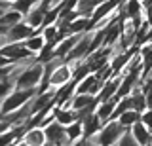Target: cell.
Wrapping results in <instances>:
<instances>
[{"mask_svg":"<svg viewBox=\"0 0 152 146\" xmlns=\"http://www.w3.org/2000/svg\"><path fill=\"white\" fill-rule=\"evenodd\" d=\"M126 129L127 127L122 125L118 118H112V120L104 121L103 127L95 135L89 137L91 146H114V144H118V140H120V137Z\"/></svg>","mask_w":152,"mask_h":146,"instance_id":"6da1fadb","label":"cell"},{"mask_svg":"<svg viewBox=\"0 0 152 146\" xmlns=\"http://www.w3.org/2000/svg\"><path fill=\"white\" fill-rule=\"evenodd\" d=\"M42 78H44V63L34 61L31 65H23L13 76L15 87L28 89V87H40Z\"/></svg>","mask_w":152,"mask_h":146,"instance_id":"7a4b0ae2","label":"cell"},{"mask_svg":"<svg viewBox=\"0 0 152 146\" xmlns=\"http://www.w3.org/2000/svg\"><path fill=\"white\" fill-rule=\"evenodd\" d=\"M38 91H40V87H28V89L15 87L2 102H0V114L8 116V114H12V112H15L17 108H21L23 105H27L28 101H32V99L38 95Z\"/></svg>","mask_w":152,"mask_h":146,"instance_id":"3957f363","label":"cell"},{"mask_svg":"<svg viewBox=\"0 0 152 146\" xmlns=\"http://www.w3.org/2000/svg\"><path fill=\"white\" fill-rule=\"evenodd\" d=\"M46 131V144L48 146H66L69 142V137H66L65 125H61L57 120H51L50 123L44 125Z\"/></svg>","mask_w":152,"mask_h":146,"instance_id":"277c9868","label":"cell"},{"mask_svg":"<svg viewBox=\"0 0 152 146\" xmlns=\"http://www.w3.org/2000/svg\"><path fill=\"white\" fill-rule=\"evenodd\" d=\"M34 29H32L28 23L23 19V21H19L15 23L13 27H10L8 32L2 36V40H0V46H4V44H8V42H25L28 36H32L34 34Z\"/></svg>","mask_w":152,"mask_h":146,"instance_id":"5b68a950","label":"cell"},{"mask_svg":"<svg viewBox=\"0 0 152 146\" xmlns=\"http://www.w3.org/2000/svg\"><path fill=\"white\" fill-rule=\"evenodd\" d=\"M0 53L4 57H8L12 63H19V61H25V59H31V57H36L34 53H31L23 42H8V44L0 46Z\"/></svg>","mask_w":152,"mask_h":146,"instance_id":"8992f818","label":"cell"},{"mask_svg":"<svg viewBox=\"0 0 152 146\" xmlns=\"http://www.w3.org/2000/svg\"><path fill=\"white\" fill-rule=\"evenodd\" d=\"M74 76V68H72V65L70 63H66V61H63V63L59 65L55 70H53V74L50 76V80H48V84H50V87H61V86H65L66 82H70Z\"/></svg>","mask_w":152,"mask_h":146,"instance_id":"52a82bcc","label":"cell"},{"mask_svg":"<svg viewBox=\"0 0 152 146\" xmlns=\"http://www.w3.org/2000/svg\"><path fill=\"white\" fill-rule=\"evenodd\" d=\"M120 2L122 0H103V2H99L97 8H95L93 13H91V17H89V19H91V29L97 25L99 21H103L104 17L112 15V13L120 8Z\"/></svg>","mask_w":152,"mask_h":146,"instance_id":"ba28073f","label":"cell"},{"mask_svg":"<svg viewBox=\"0 0 152 146\" xmlns=\"http://www.w3.org/2000/svg\"><path fill=\"white\" fill-rule=\"evenodd\" d=\"M120 19H141L142 15V0H122L120 2Z\"/></svg>","mask_w":152,"mask_h":146,"instance_id":"9c48e42d","label":"cell"},{"mask_svg":"<svg viewBox=\"0 0 152 146\" xmlns=\"http://www.w3.org/2000/svg\"><path fill=\"white\" fill-rule=\"evenodd\" d=\"M19 144H27V146H44V144H46V131H44V127H40V125L28 127L25 133L21 135Z\"/></svg>","mask_w":152,"mask_h":146,"instance_id":"30bf717a","label":"cell"},{"mask_svg":"<svg viewBox=\"0 0 152 146\" xmlns=\"http://www.w3.org/2000/svg\"><path fill=\"white\" fill-rule=\"evenodd\" d=\"M84 34V32H82ZM82 34H66L61 42H57L55 48H53V55L55 57H61V59H66V55L72 51V48L76 46V42H78V38Z\"/></svg>","mask_w":152,"mask_h":146,"instance_id":"8fae6325","label":"cell"},{"mask_svg":"<svg viewBox=\"0 0 152 146\" xmlns=\"http://www.w3.org/2000/svg\"><path fill=\"white\" fill-rule=\"evenodd\" d=\"M116 105H118V99H116V97L107 99V101H97V105H95V114H97V116L103 120V123L114 118Z\"/></svg>","mask_w":152,"mask_h":146,"instance_id":"7c38bea8","label":"cell"},{"mask_svg":"<svg viewBox=\"0 0 152 146\" xmlns=\"http://www.w3.org/2000/svg\"><path fill=\"white\" fill-rule=\"evenodd\" d=\"M95 102H97V97L91 95V93H74L65 105L74 108V110H82V108L91 106V105H95Z\"/></svg>","mask_w":152,"mask_h":146,"instance_id":"4fadbf2b","label":"cell"},{"mask_svg":"<svg viewBox=\"0 0 152 146\" xmlns=\"http://www.w3.org/2000/svg\"><path fill=\"white\" fill-rule=\"evenodd\" d=\"M120 82H122V76H112L110 80H107V82L103 84L101 91L97 93V101H107V99H112L116 97L118 93V87H120Z\"/></svg>","mask_w":152,"mask_h":146,"instance_id":"5bb4252c","label":"cell"},{"mask_svg":"<svg viewBox=\"0 0 152 146\" xmlns=\"http://www.w3.org/2000/svg\"><path fill=\"white\" fill-rule=\"evenodd\" d=\"M131 133L135 135L137 139V144L139 146H146V144H152V129H148L142 121L139 120L137 123L131 125Z\"/></svg>","mask_w":152,"mask_h":146,"instance_id":"9a60e30c","label":"cell"},{"mask_svg":"<svg viewBox=\"0 0 152 146\" xmlns=\"http://www.w3.org/2000/svg\"><path fill=\"white\" fill-rule=\"evenodd\" d=\"M82 123H84V137H91L103 127V120L95 114V110H93L86 118H82Z\"/></svg>","mask_w":152,"mask_h":146,"instance_id":"2e32d148","label":"cell"},{"mask_svg":"<svg viewBox=\"0 0 152 146\" xmlns=\"http://www.w3.org/2000/svg\"><path fill=\"white\" fill-rule=\"evenodd\" d=\"M53 114H55V120L59 121L61 125H70L72 121H76L78 118H76V112H74V108H70V106H66V105H61V106H55V110H53Z\"/></svg>","mask_w":152,"mask_h":146,"instance_id":"e0dca14e","label":"cell"},{"mask_svg":"<svg viewBox=\"0 0 152 146\" xmlns=\"http://www.w3.org/2000/svg\"><path fill=\"white\" fill-rule=\"evenodd\" d=\"M25 44V48L31 51V53H34V55H38L42 49L46 48V38H44V34H42L40 31H36L32 36H28V38L23 42Z\"/></svg>","mask_w":152,"mask_h":146,"instance_id":"ac0fdd59","label":"cell"},{"mask_svg":"<svg viewBox=\"0 0 152 146\" xmlns=\"http://www.w3.org/2000/svg\"><path fill=\"white\" fill-rule=\"evenodd\" d=\"M65 131H66V137H69V142L76 144L84 137V123H82V120H76L70 125H66Z\"/></svg>","mask_w":152,"mask_h":146,"instance_id":"d6986e66","label":"cell"},{"mask_svg":"<svg viewBox=\"0 0 152 146\" xmlns=\"http://www.w3.org/2000/svg\"><path fill=\"white\" fill-rule=\"evenodd\" d=\"M118 120H120V123H122V125L131 127L133 123H137V121L141 120V112H139V110H133V108H129V110L122 112V114L118 116Z\"/></svg>","mask_w":152,"mask_h":146,"instance_id":"ffe728a7","label":"cell"},{"mask_svg":"<svg viewBox=\"0 0 152 146\" xmlns=\"http://www.w3.org/2000/svg\"><path fill=\"white\" fill-rule=\"evenodd\" d=\"M116 146H139V144H137L135 135L131 133V127H127V129L122 133V137H120V140H118Z\"/></svg>","mask_w":152,"mask_h":146,"instance_id":"44dd1931","label":"cell"},{"mask_svg":"<svg viewBox=\"0 0 152 146\" xmlns=\"http://www.w3.org/2000/svg\"><path fill=\"white\" fill-rule=\"evenodd\" d=\"M142 15L152 25V0H142Z\"/></svg>","mask_w":152,"mask_h":146,"instance_id":"7402d4cb","label":"cell"},{"mask_svg":"<svg viewBox=\"0 0 152 146\" xmlns=\"http://www.w3.org/2000/svg\"><path fill=\"white\" fill-rule=\"evenodd\" d=\"M141 121L148 127V129H152V108H146L145 112H141Z\"/></svg>","mask_w":152,"mask_h":146,"instance_id":"603a6c76","label":"cell"},{"mask_svg":"<svg viewBox=\"0 0 152 146\" xmlns=\"http://www.w3.org/2000/svg\"><path fill=\"white\" fill-rule=\"evenodd\" d=\"M8 129H12V121L6 120V118H0V135H2L4 131H8Z\"/></svg>","mask_w":152,"mask_h":146,"instance_id":"cb8c5ba5","label":"cell"},{"mask_svg":"<svg viewBox=\"0 0 152 146\" xmlns=\"http://www.w3.org/2000/svg\"><path fill=\"white\" fill-rule=\"evenodd\" d=\"M10 8H12V4L10 2H4V0H0V15H4V13H6Z\"/></svg>","mask_w":152,"mask_h":146,"instance_id":"d4e9b609","label":"cell"},{"mask_svg":"<svg viewBox=\"0 0 152 146\" xmlns=\"http://www.w3.org/2000/svg\"><path fill=\"white\" fill-rule=\"evenodd\" d=\"M146 42H152V25L148 27V32H146ZM145 42V44H146Z\"/></svg>","mask_w":152,"mask_h":146,"instance_id":"484cf974","label":"cell"},{"mask_svg":"<svg viewBox=\"0 0 152 146\" xmlns=\"http://www.w3.org/2000/svg\"><path fill=\"white\" fill-rule=\"evenodd\" d=\"M4 2H10V4H13V2H15V0H4Z\"/></svg>","mask_w":152,"mask_h":146,"instance_id":"4316f807","label":"cell"},{"mask_svg":"<svg viewBox=\"0 0 152 146\" xmlns=\"http://www.w3.org/2000/svg\"><path fill=\"white\" fill-rule=\"evenodd\" d=\"M53 2H55V4H59V2H61V0H53Z\"/></svg>","mask_w":152,"mask_h":146,"instance_id":"83f0119b","label":"cell"}]
</instances>
